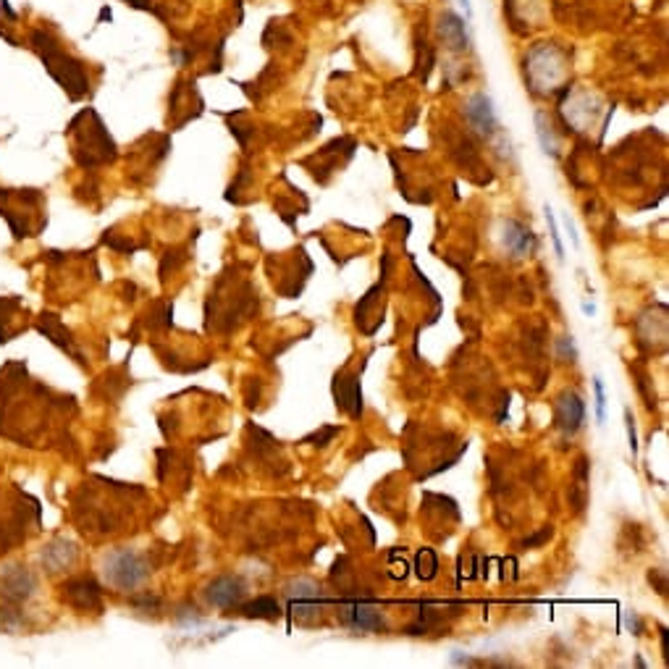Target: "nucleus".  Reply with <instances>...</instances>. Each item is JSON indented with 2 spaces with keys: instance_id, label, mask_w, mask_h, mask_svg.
<instances>
[{
  "instance_id": "nucleus-24",
  "label": "nucleus",
  "mask_w": 669,
  "mask_h": 669,
  "mask_svg": "<svg viewBox=\"0 0 669 669\" xmlns=\"http://www.w3.org/2000/svg\"><path fill=\"white\" fill-rule=\"evenodd\" d=\"M625 421H627V436H630V449H633V454H638V436H635L633 415H630V412H625Z\"/></svg>"
},
{
  "instance_id": "nucleus-23",
  "label": "nucleus",
  "mask_w": 669,
  "mask_h": 669,
  "mask_svg": "<svg viewBox=\"0 0 669 669\" xmlns=\"http://www.w3.org/2000/svg\"><path fill=\"white\" fill-rule=\"evenodd\" d=\"M557 347H559L562 354H570V363H575L577 352H575V344H572V336H562V339H557Z\"/></svg>"
},
{
  "instance_id": "nucleus-13",
  "label": "nucleus",
  "mask_w": 669,
  "mask_h": 669,
  "mask_svg": "<svg viewBox=\"0 0 669 669\" xmlns=\"http://www.w3.org/2000/svg\"><path fill=\"white\" fill-rule=\"evenodd\" d=\"M504 247L509 252V257L522 260V257H530V255L536 252V247H538V237H536L525 223L509 218V221L504 223Z\"/></svg>"
},
{
  "instance_id": "nucleus-18",
  "label": "nucleus",
  "mask_w": 669,
  "mask_h": 669,
  "mask_svg": "<svg viewBox=\"0 0 669 669\" xmlns=\"http://www.w3.org/2000/svg\"><path fill=\"white\" fill-rule=\"evenodd\" d=\"M239 612L247 620H278L281 617V604L273 596H257L255 601H247L239 606Z\"/></svg>"
},
{
  "instance_id": "nucleus-16",
  "label": "nucleus",
  "mask_w": 669,
  "mask_h": 669,
  "mask_svg": "<svg viewBox=\"0 0 669 669\" xmlns=\"http://www.w3.org/2000/svg\"><path fill=\"white\" fill-rule=\"evenodd\" d=\"M76 562V546L66 538H58L43 551V565L48 572H63L69 570Z\"/></svg>"
},
{
  "instance_id": "nucleus-25",
  "label": "nucleus",
  "mask_w": 669,
  "mask_h": 669,
  "mask_svg": "<svg viewBox=\"0 0 669 669\" xmlns=\"http://www.w3.org/2000/svg\"><path fill=\"white\" fill-rule=\"evenodd\" d=\"M551 533H554L551 528H544V530H541L538 536H533V538H525V548H533V546H541L546 541V538H551Z\"/></svg>"
},
{
  "instance_id": "nucleus-7",
  "label": "nucleus",
  "mask_w": 669,
  "mask_h": 669,
  "mask_svg": "<svg viewBox=\"0 0 669 669\" xmlns=\"http://www.w3.org/2000/svg\"><path fill=\"white\" fill-rule=\"evenodd\" d=\"M339 620L352 630H360V633H383L386 630L383 612L375 609L371 601H357V598L342 601L339 604Z\"/></svg>"
},
{
  "instance_id": "nucleus-3",
  "label": "nucleus",
  "mask_w": 669,
  "mask_h": 669,
  "mask_svg": "<svg viewBox=\"0 0 669 669\" xmlns=\"http://www.w3.org/2000/svg\"><path fill=\"white\" fill-rule=\"evenodd\" d=\"M0 216L8 221L16 242L37 237L48 223L43 198L32 189H26V192L24 189H19V192L0 189Z\"/></svg>"
},
{
  "instance_id": "nucleus-2",
  "label": "nucleus",
  "mask_w": 669,
  "mask_h": 669,
  "mask_svg": "<svg viewBox=\"0 0 669 669\" xmlns=\"http://www.w3.org/2000/svg\"><path fill=\"white\" fill-rule=\"evenodd\" d=\"M43 528V507L16 486H0V554L24 546Z\"/></svg>"
},
{
  "instance_id": "nucleus-5",
  "label": "nucleus",
  "mask_w": 669,
  "mask_h": 669,
  "mask_svg": "<svg viewBox=\"0 0 669 669\" xmlns=\"http://www.w3.org/2000/svg\"><path fill=\"white\" fill-rule=\"evenodd\" d=\"M284 596L289 601V612L295 615V620L299 625H313V622L321 617L323 601H321V586L310 577H297L292 580Z\"/></svg>"
},
{
  "instance_id": "nucleus-17",
  "label": "nucleus",
  "mask_w": 669,
  "mask_h": 669,
  "mask_svg": "<svg viewBox=\"0 0 669 669\" xmlns=\"http://www.w3.org/2000/svg\"><path fill=\"white\" fill-rule=\"evenodd\" d=\"M439 32H441L444 43L451 50H457V53H465V50H470V37H468L465 22H462V19H460L457 14H451V11H444V16H441V24H439Z\"/></svg>"
},
{
  "instance_id": "nucleus-20",
  "label": "nucleus",
  "mask_w": 669,
  "mask_h": 669,
  "mask_svg": "<svg viewBox=\"0 0 669 669\" xmlns=\"http://www.w3.org/2000/svg\"><path fill=\"white\" fill-rule=\"evenodd\" d=\"M439 572V559H436V551L433 548H421L418 554V575L422 580H433Z\"/></svg>"
},
{
  "instance_id": "nucleus-6",
  "label": "nucleus",
  "mask_w": 669,
  "mask_h": 669,
  "mask_svg": "<svg viewBox=\"0 0 669 669\" xmlns=\"http://www.w3.org/2000/svg\"><path fill=\"white\" fill-rule=\"evenodd\" d=\"M63 594V604H69L74 612L79 615H87V612H95L100 615L102 612V591H100L98 580L90 577V575H79V577H72L63 583L61 588Z\"/></svg>"
},
{
  "instance_id": "nucleus-12",
  "label": "nucleus",
  "mask_w": 669,
  "mask_h": 669,
  "mask_svg": "<svg viewBox=\"0 0 669 669\" xmlns=\"http://www.w3.org/2000/svg\"><path fill=\"white\" fill-rule=\"evenodd\" d=\"M334 399L352 418L363 415V392H360V373L347 375V368L334 375Z\"/></svg>"
},
{
  "instance_id": "nucleus-19",
  "label": "nucleus",
  "mask_w": 669,
  "mask_h": 669,
  "mask_svg": "<svg viewBox=\"0 0 669 669\" xmlns=\"http://www.w3.org/2000/svg\"><path fill=\"white\" fill-rule=\"evenodd\" d=\"M536 126H538V140H541V148H544V152H548V155H559V142H557V137H554V129H551V121L546 119V113L544 111H538L536 113Z\"/></svg>"
},
{
  "instance_id": "nucleus-14",
  "label": "nucleus",
  "mask_w": 669,
  "mask_h": 669,
  "mask_svg": "<svg viewBox=\"0 0 669 669\" xmlns=\"http://www.w3.org/2000/svg\"><path fill=\"white\" fill-rule=\"evenodd\" d=\"M465 116H468V124H470L478 134H483V137H494L496 129H499L491 98L483 95V92H478V95H472V98L468 100Z\"/></svg>"
},
{
  "instance_id": "nucleus-10",
  "label": "nucleus",
  "mask_w": 669,
  "mask_h": 669,
  "mask_svg": "<svg viewBox=\"0 0 669 669\" xmlns=\"http://www.w3.org/2000/svg\"><path fill=\"white\" fill-rule=\"evenodd\" d=\"M245 594H247V588H245V583L239 577H234V575H218L216 580L208 583L205 601L210 606H216V609H234V606H239V601L245 598Z\"/></svg>"
},
{
  "instance_id": "nucleus-21",
  "label": "nucleus",
  "mask_w": 669,
  "mask_h": 669,
  "mask_svg": "<svg viewBox=\"0 0 669 669\" xmlns=\"http://www.w3.org/2000/svg\"><path fill=\"white\" fill-rule=\"evenodd\" d=\"M594 389H596V415H598V421L604 422L606 418V397H604V381L596 375L594 378Z\"/></svg>"
},
{
  "instance_id": "nucleus-26",
  "label": "nucleus",
  "mask_w": 669,
  "mask_h": 669,
  "mask_svg": "<svg viewBox=\"0 0 669 669\" xmlns=\"http://www.w3.org/2000/svg\"><path fill=\"white\" fill-rule=\"evenodd\" d=\"M336 433H339V428H325L323 433H313V436H307V439H305V444H307V441H328V439H334Z\"/></svg>"
},
{
  "instance_id": "nucleus-27",
  "label": "nucleus",
  "mask_w": 669,
  "mask_h": 669,
  "mask_svg": "<svg viewBox=\"0 0 669 669\" xmlns=\"http://www.w3.org/2000/svg\"><path fill=\"white\" fill-rule=\"evenodd\" d=\"M462 5H465V11H468V16H470L472 11H470V0H462Z\"/></svg>"
},
{
  "instance_id": "nucleus-22",
  "label": "nucleus",
  "mask_w": 669,
  "mask_h": 669,
  "mask_svg": "<svg viewBox=\"0 0 669 669\" xmlns=\"http://www.w3.org/2000/svg\"><path fill=\"white\" fill-rule=\"evenodd\" d=\"M546 221H548V234H551V239H554L557 255H559V257H565V247H562V239H559V231H557V221H554L551 208H546Z\"/></svg>"
},
{
  "instance_id": "nucleus-8",
  "label": "nucleus",
  "mask_w": 669,
  "mask_h": 669,
  "mask_svg": "<svg viewBox=\"0 0 669 669\" xmlns=\"http://www.w3.org/2000/svg\"><path fill=\"white\" fill-rule=\"evenodd\" d=\"M37 591V577L24 565H8L0 572V598L5 604H24Z\"/></svg>"
},
{
  "instance_id": "nucleus-1",
  "label": "nucleus",
  "mask_w": 669,
  "mask_h": 669,
  "mask_svg": "<svg viewBox=\"0 0 669 669\" xmlns=\"http://www.w3.org/2000/svg\"><path fill=\"white\" fill-rule=\"evenodd\" d=\"M74 407V399L61 397L37 383L24 363H5L0 371V436L22 446H45L63 410Z\"/></svg>"
},
{
  "instance_id": "nucleus-4",
  "label": "nucleus",
  "mask_w": 669,
  "mask_h": 669,
  "mask_svg": "<svg viewBox=\"0 0 669 669\" xmlns=\"http://www.w3.org/2000/svg\"><path fill=\"white\" fill-rule=\"evenodd\" d=\"M105 580L108 586L119 591H134L150 577L148 557L131 551V548H116L105 557Z\"/></svg>"
},
{
  "instance_id": "nucleus-9",
  "label": "nucleus",
  "mask_w": 669,
  "mask_h": 669,
  "mask_svg": "<svg viewBox=\"0 0 669 669\" xmlns=\"http://www.w3.org/2000/svg\"><path fill=\"white\" fill-rule=\"evenodd\" d=\"M586 421V404L577 392L565 389L557 402H554V425L565 433V436H575Z\"/></svg>"
},
{
  "instance_id": "nucleus-11",
  "label": "nucleus",
  "mask_w": 669,
  "mask_h": 669,
  "mask_svg": "<svg viewBox=\"0 0 669 669\" xmlns=\"http://www.w3.org/2000/svg\"><path fill=\"white\" fill-rule=\"evenodd\" d=\"M26 318L29 313L22 297H0V344L14 342L22 331H26Z\"/></svg>"
},
{
  "instance_id": "nucleus-15",
  "label": "nucleus",
  "mask_w": 669,
  "mask_h": 669,
  "mask_svg": "<svg viewBox=\"0 0 669 669\" xmlns=\"http://www.w3.org/2000/svg\"><path fill=\"white\" fill-rule=\"evenodd\" d=\"M37 328H40V334H43L45 339H50L55 347H61L63 352H69L76 363H84V357H82V352L76 349L72 334L63 328V323L58 321V315H53V313H43V315L37 318Z\"/></svg>"
}]
</instances>
